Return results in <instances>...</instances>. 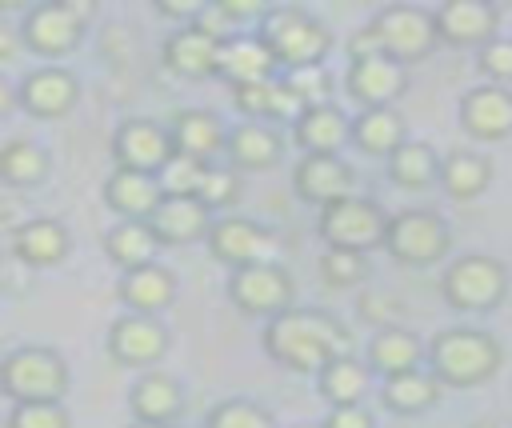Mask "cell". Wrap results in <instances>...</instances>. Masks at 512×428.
I'll return each mask as SVG.
<instances>
[{
	"mask_svg": "<svg viewBox=\"0 0 512 428\" xmlns=\"http://www.w3.org/2000/svg\"><path fill=\"white\" fill-rule=\"evenodd\" d=\"M228 300L256 320H276L280 312L296 308V276L284 264H252V268H236L228 272L224 284Z\"/></svg>",
	"mask_w": 512,
	"mask_h": 428,
	"instance_id": "obj_9",
	"label": "cell"
},
{
	"mask_svg": "<svg viewBox=\"0 0 512 428\" xmlns=\"http://www.w3.org/2000/svg\"><path fill=\"white\" fill-rule=\"evenodd\" d=\"M8 244L24 268H52L72 252V232L52 216H28L16 232H8Z\"/></svg>",
	"mask_w": 512,
	"mask_h": 428,
	"instance_id": "obj_21",
	"label": "cell"
},
{
	"mask_svg": "<svg viewBox=\"0 0 512 428\" xmlns=\"http://www.w3.org/2000/svg\"><path fill=\"white\" fill-rule=\"evenodd\" d=\"M256 32L264 36V44L272 48L280 72L292 68H312L324 64L328 48H332V32L320 16H312L300 4H272L268 16L256 24Z\"/></svg>",
	"mask_w": 512,
	"mask_h": 428,
	"instance_id": "obj_4",
	"label": "cell"
},
{
	"mask_svg": "<svg viewBox=\"0 0 512 428\" xmlns=\"http://www.w3.org/2000/svg\"><path fill=\"white\" fill-rule=\"evenodd\" d=\"M388 180L396 188H428V184H440V168H444V156L428 144V140H408L400 152H392L388 160Z\"/></svg>",
	"mask_w": 512,
	"mask_h": 428,
	"instance_id": "obj_36",
	"label": "cell"
},
{
	"mask_svg": "<svg viewBox=\"0 0 512 428\" xmlns=\"http://www.w3.org/2000/svg\"><path fill=\"white\" fill-rule=\"evenodd\" d=\"M128 408H132V420H148V424H176L180 412H184V388L176 376L168 372H144L132 392H128Z\"/></svg>",
	"mask_w": 512,
	"mask_h": 428,
	"instance_id": "obj_30",
	"label": "cell"
},
{
	"mask_svg": "<svg viewBox=\"0 0 512 428\" xmlns=\"http://www.w3.org/2000/svg\"><path fill=\"white\" fill-rule=\"evenodd\" d=\"M224 160L236 172H268V168H276L284 160V132L276 124L240 120V124H232Z\"/></svg>",
	"mask_w": 512,
	"mask_h": 428,
	"instance_id": "obj_24",
	"label": "cell"
},
{
	"mask_svg": "<svg viewBox=\"0 0 512 428\" xmlns=\"http://www.w3.org/2000/svg\"><path fill=\"white\" fill-rule=\"evenodd\" d=\"M440 48V28L436 12L420 4H384L372 12V20L352 32L348 40V60L364 56H392L400 64H420Z\"/></svg>",
	"mask_w": 512,
	"mask_h": 428,
	"instance_id": "obj_2",
	"label": "cell"
},
{
	"mask_svg": "<svg viewBox=\"0 0 512 428\" xmlns=\"http://www.w3.org/2000/svg\"><path fill=\"white\" fill-rule=\"evenodd\" d=\"M284 88L300 100V108H316V104H332V76L324 64H312V68H292V72H280Z\"/></svg>",
	"mask_w": 512,
	"mask_h": 428,
	"instance_id": "obj_40",
	"label": "cell"
},
{
	"mask_svg": "<svg viewBox=\"0 0 512 428\" xmlns=\"http://www.w3.org/2000/svg\"><path fill=\"white\" fill-rule=\"evenodd\" d=\"M128 428H176V424H148V420H132Z\"/></svg>",
	"mask_w": 512,
	"mask_h": 428,
	"instance_id": "obj_49",
	"label": "cell"
},
{
	"mask_svg": "<svg viewBox=\"0 0 512 428\" xmlns=\"http://www.w3.org/2000/svg\"><path fill=\"white\" fill-rule=\"evenodd\" d=\"M468 428H500L496 420H476V424H468Z\"/></svg>",
	"mask_w": 512,
	"mask_h": 428,
	"instance_id": "obj_50",
	"label": "cell"
},
{
	"mask_svg": "<svg viewBox=\"0 0 512 428\" xmlns=\"http://www.w3.org/2000/svg\"><path fill=\"white\" fill-rule=\"evenodd\" d=\"M196 200H204L212 212L232 208V204L240 200V172H236L228 160L208 164V172H204V184H200V196H196Z\"/></svg>",
	"mask_w": 512,
	"mask_h": 428,
	"instance_id": "obj_41",
	"label": "cell"
},
{
	"mask_svg": "<svg viewBox=\"0 0 512 428\" xmlns=\"http://www.w3.org/2000/svg\"><path fill=\"white\" fill-rule=\"evenodd\" d=\"M476 68L488 76V84H512V36H496L476 52Z\"/></svg>",
	"mask_w": 512,
	"mask_h": 428,
	"instance_id": "obj_44",
	"label": "cell"
},
{
	"mask_svg": "<svg viewBox=\"0 0 512 428\" xmlns=\"http://www.w3.org/2000/svg\"><path fill=\"white\" fill-rule=\"evenodd\" d=\"M272 76H280V64H276V56H272V48L264 44L260 32H232L224 40L220 80H228L232 88H240V84L272 80Z\"/></svg>",
	"mask_w": 512,
	"mask_h": 428,
	"instance_id": "obj_27",
	"label": "cell"
},
{
	"mask_svg": "<svg viewBox=\"0 0 512 428\" xmlns=\"http://www.w3.org/2000/svg\"><path fill=\"white\" fill-rule=\"evenodd\" d=\"M296 428H324V424H296Z\"/></svg>",
	"mask_w": 512,
	"mask_h": 428,
	"instance_id": "obj_51",
	"label": "cell"
},
{
	"mask_svg": "<svg viewBox=\"0 0 512 428\" xmlns=\"http://www.w3.org/2000/svg\"><path fill=\"white\" fill-rule=\"evenodd\" d=\"M292 192L304 204L328 208L344 196H356V172L344 156H300L292 168Z\"/></svg>",
	"mask_w": 512,
	"mask_h": 428,
	"instance_id": "obj_17",
	"label": "cell"
},
{
	"mask_svg": "<svg viewBox=\"0 0 512 428\" xmlns=\"http://www.w3.org/2000/svg\"><path fill=\"white\" fill-rule=\"evenodd\" d=\"M292 136L304 156H340L344 144H352V120L340 104H316L300 112Z\"/></svg>",
	"mask_w": 512,
	"mask_h": 428,
	"instance_id": "obj_25",
	"label": "cell"
},
{
	"mask_svg": "<svg viewBox=\"0 0 512 428\" xmlns=\"http://www.w3.org/2000/svg\"><path fill=\"white\" fill-rule=\"evenodd\" d=\"M404 92H408V64L392 56L348 60V96L360 108H396Z\"/></svg>",
	"mask_w": 512,
	"mask_h": 428,
	"instance_id": "obj_16",
	"label": "cell"
},
{
	"mask_svg": "<svg viewBox=\"0 0 512 428\" xmlns=\"http://www.w3.org/2000/svg\"><path fill=\"white\" fill-rule=\"evenodd\" d=\"M508 264L488 256V252H468L448 260L444 276H440V296L448 308L456 312H492L504 304L508 296Z\"/></svg>",
	"mask_w": 512,
	"mask_h": 428,
	"instance_id": "obj_6",
	"label": "cell"
},
{
	"mask_svg": "<svg viewBox=\"0 0 512 428\" xmlns=\"http://www.w3.org/2000/svg\"><path fill=\"white\" fill-rule=\"evenodd\" d=\"M388 212L372 196H344L316 212V236L324 248H348V252H372L388 240Z\"/></svg>",
	"mask_w": 512,
	"mask_h": 428,
	"instance_id": "obj_7",
	"label": "cell"
},
{
	"mask_svg": "<svg viewBox=\"0 0 512 428\" xmlns=\"http://www.w3.org/2000/svg\"><path fill=\"white\" fill-rule=\"evenodd\" d=\"M4 428H72L64 404H12Z\"/></svg>",
	"mask_w": 512,
	"mask_h": 428,
	"instance_id": "obj_43",
	"label": "cell"
},
{
	"mask_svg": "<svg viewBox=\"0 0 512 428\" xmlns=\"http://www.w3.org/2000/svg\"><path fill=\"white\" fill-rule=\"evenodd\" d=\"M48 168H52V160L36 140L12 136L0 144V180L8 188H32L48 176Z\"/></svg>",
	"mask_w": 512,
	"mask_h": 428,
	"instance_id": "obj_37",
	"label": "cell"
},
{
	"mask_svg": "<svg viewBox=\"0 0 512 428\" xmlns=\"http://www.w3.org/2000/svg\"><path fill=\"white\" fill-rule=\"evenodd\" d=\"M428 368L444 388H480L504 368V344L488 328L452 324L428 340Z\"/></svg>",
	"mask_w": 512,
	"mask_h": 428,
	"instance_id": "obj_3",
	"label": "cell"
},
{
	"mask_svg": "<svg viewBox=\"0 0 512 428\" xmlns=\"http://www.w3.org/2000/svg\"><path fill=\"white\" fill-rule=\"evenodd\" d=\"M204 428H276V416L248 396H232L212 404V412L204 416Z\"/></svg>",
	"mask_w": 512,
	"mask_h": 428,
	"instance_id": "obj_38",
	"label": "cell"
},
{
	"mask_svg": "<svg viewBox=\"0 0 512 428\" xmlns=\"http://www.w3.org/2000/svg\"><path fill=\"white\" fill-rule=\"evenodd\" d=\"M176 292H180V280L160 260L136 272H120V284H116V300L136 316H160L164 308L176 304Z\"/></svg>",
	"mask_w": 512,
	"mask_h": 428,
	"instance_id": "obj_22",
	"label": "cell"
},
{
	"mask_svg": "<svg viewBox=\"0 0 512 428\" xmlns=\"http://www.w3.org/2000/svg\"><path fill=\"white\" fill-rule=\"evenodd\" d=\"M260 344L272 364L300 376H320L332 360L352 356V332L344 328V320H336L324 308H300V304L268 320Z\"/></svg>",
	"mask_w": 512,
	"mask_h": 428,
	"instance_id": "obj_1",
	"label": "cell"
},
{
	"mask_svg": "<svg viewBox=\"0 0 512 428\" xmlns=\"http://www.w3.org/2000/svg\"><path fill=\"white\" fill-rule=\"evenodd\" d=\"M324 428H376V416L364 404H348V408H332L324 416Z\"/></svg>",
	"mask_w": 512,
	"mask_h": 428,
	"instance_id": "obj_46",
	"label": "cell"
},
{
	"mask_svg": "<svg viewBox=\"0 0 512 428\" xmlns=\"http://www.w3.org/2000/svg\"><path fill=\"white\" fill-rule=\"evenodd\" d=\"M372 264L368 252H348V248H324L320 256V280L328 288H360L368 280Z\"/></svg>",
	"mask_w": 512,
	"mask_h": 428,
	"instance_id": "obj_39",
	"label": "cell"
},
{
	"mask_svg": "<svg viewBox=\"0 0 512 428\" xmlns=\"http://www.w3.org/2000/svg\"><path fill=\"white\" fill-rule=\"evenodd\" d=\"M384 248L404 268H432L452 252V228L436 208H400L388 220Z\"/></svg>",
	"mask_w": 512,
	"mask_h": 428,
	"instance_id": "obj_8",
	"label": "cell"
},
{
	"mask_svg": "<svg viewBox=\"0 0 512 428\" xmlns=\"http://www.w3.org/2000/svg\"><path fill=\"white\" fill-rule=\"evenodd\" d=\"M12 56H16V40H12V32H0V60L12 64Z\"/></svg>",
	"mask_w": 512,
	"mask_h": 428,
	"instance_id": "obj_48",
	"label": "cell"
},
{
	"mask_svg": "<svg viewBox=\"0 0 512 428\" xmlns=\"http://www.w3.org/2000/svg\"><path fill=\"white\" fill-rule=\"evenodd\" d=\"M176 156V140L172 128L148 116H128L116 124L112 132V160L116 168H132V172H148L160 176V168Z\"/></svg>",
	"mask_w": 512,
	"mask_h": 428,
	"instance_id": "obj_12",
	"label": "cell"
},
{
	"mask_svg": "<svg viewBox=\"0 0 512 428\" xmlns=\"http://www.w3.org/2000/svg\"><path fill=\"white\" fill-rule=\"evenodd\" d=\"M368 388H372V368H368V360H356V356H340L316 376V396L328 400L332 408L364 404Z\"/></svg>",
	"mask_w": 512,
	"mask_h": 428,
	"instance_id": "obj_35",
	"label": "cell"
},
{
	"mask_svg": "<svg viewBox=\"0 0 512 428\" xmlns=\"http://www.w3.org/2000/svg\"><path fill=\"white\" fill-rule=\"evenodd\" d=\"M408 120L400 108H360L352 116V144L364 156H380L388 160L392 152H400L408 144Z\"/></svg>",
	"mask_w": 512,
	"mask_h": 428,
	"instance_id": "obj_31",
	"label": "cell"
},
{
	"mask_svg": "<svg viewBox=\"0 0 512 428\" xmlns=\"http://www.w3.org/2000/svg\"><path fill=\"white\" fill-rule=\"evenodd\" d=\"M460 128L472 140L496 144L512 136V88L504 84H476L460 96Z\"/></svg>",
	"mask_w": 512,
	"mask_h": 428,
	"instance_id": "obj_18",
	"label": "cell"
},
{
	"mask_svg": "<svg viewBox=\"0 0 512 428\" xmlns=\"http://www.w3.org/2000/svg\"><path fill=\"white\" fill-rule=\"evenodd\" d=\"M436 12V28H440V44L452 48H484L488 40H496L500 32V8L492 0H444Z\"/></svg>",
	"mask_w": 512,
	"mask_h": 428,
	"instance_id": "obj_15",
	"label": "cell"
},
{
	"mask_svg": "<svg viewBox=\"0 0 512 428\" xmlns=\"http://www.w3.org/2000/svg\"><path fill=\"white\" fill-rule=\"evenodd\" d=\"M160 248H164V244L156 240V232H152L148 220H120V224H112L108 236H104V252H108V260H112L120 272H136V268L156 264V252H160Z\"/></svg>",
	"mask_w": 512,
	"mask_h": 428,
	"instance_id": "obj_33",
	"label": "cell"
},
{
	"mask_svg": "<svg viewBox=\"0 0 512 428\" xmlns=\"http://www.w3.org/2000/svg\"><path fill=\"white\" fill-rule=\"evenodd\" d=\"M164 200L160 176L148 172H132V168H112L104 180V204L120 216V220H148Z\"/></svg>",
	"mask_w": 512,
	"mask_h": 428,
	"instance_id": "obj_28",
	"label": "cell"
},
{
	"mask_svg": "<svg viewBox=\"0 0 512 428\" xmlns=\"http://www.w3.org/2000/svg\"><path fill=\"white\" fill-rule=\"evenodd\" d=\"M204 172H208L204 160H192V156H180V152H176V156L160 168V188H164V196H200Z\"/></svg>",
	"mask_w": 512,
	"mask_h": 428,
	"instance_id": "obj_42",
	"label": "cell"
},
{
	"mask_svg": "<svg viewBox=\"0 0 512 428\" xmlns=\"http://www.w3.org/2000/svg\"><path fill=\"white\" fill-rule=\"evenodd\" d=\"M84 20L80 12L72 8V0H44V4H32L20 20V44L44 60H56V56H68L80 48L84 40Z\"/></svg>",
	"mask_w": 512,
	"mask_h": 428,
	"instance_id": "obj_11",
	"label": "cell"
},
{
	"mask_svg": "<svg viewBox=\"0 0 512 428\" xmlns=\"http://www.w3.org/2000/svg\"><path fill=\"white\" fill-rule=\"evenodd\" d=\"M440 396H444V384L436 380L432 368H412V372L388 376L380 384V400L396 416H424L440 404Z\"/></svg>",
	"mask_w": 512,
	"mask_h": 428,
	"instance_id": "obj_32",
	"label": "cell"
},
{
	"mask_svg": "<svg viewBox=\"0 0 512 428\" xmlns=\"http://www.w3.org/2000/svg\"><path fill=\"white\" fill-rule=\"evenodd\" d=\"M156 12L164 20H180L184 28V24H196V16L204 12V0H156Z\"/></svg>",
	"mask_w": 512,
	"mask_h": 428,
	"instance_id": "obj_47",
	"label": "cell"
},
{
	"mask_svg": "<svg viewBox=\"0 0 512 428\" xmlns=\"http://www.w3.org/2000/svg\"><path fill=\"white\" fill-rule=\"evenodd\" d=\"M76 100H80V80L60 64L32 68L16 84V104L36 120H60L76 108Z\"/></svg>",
	"mask_w": 512,
	"mask_h": 428,
	"instance_id": "obj_13",
	"label": "cell"
},
{
	"mask_svg": "<svg viewBox=\"0 0 512 428\" xmlns=\"http://www.w3.org/2000/svg\"><path fill=\"white\" fill-rule=\"evenodd\" d=\"M216 8L224 12V20L232 24V32L240 28V24H248V20H264L268 16V4H260V0H216Z\"/></svg>",
	"mask_w": 512,
	"mask_h": 428,
	"instance_id": "obj_45",
	"label": "cell"
},
{
	"mask_svg": "<svg viewBox=\"0 0 512 428\" xmlns=\"http://www.w3.org/2000/svg\"><path fill=\"white\" fill-rule=\"evenodd\" d=\"M488 184H492V160H488L484 152L456 148V152H448V156H444L440 188H444L452 200L468 204V200L484 196V192H488Z\"/></svg>",
	"mask_w": 512,
	"mask_h": 428,
	"instance_id": "obj_34",
	"label": "cell"
},
{
	"mask_svg": "<svg viewBox=\"0 0 512 428\" xmlns=\"http://www.w3.org/2000/svg\"><path fill=\"white\" fill-rule=\"evenodd\" d=\"M68 380V360L48 344L12 348L0 364V388L12 404H64Z\"/></svg>",
	"mask_w": 512,
	"mask_h": 428,
	"instance_id": "obj_5",
	"label": "cell"
},
{
	"mask_svg": "<svg viewBox=\"0 0 512 428\" xmlns=\"http://www.w3.org/2000/svg\"><path fill=\"white\" fill-rule=\"evenodd\" d=\"M208 252L212 260L236 268H252V264H280L284 256V240L276 228L244 220V216H220L208 232Z\"/></svg>",
	"mask_w": 512,
	"mask_h": 428,
	"instance_id": "obj_10",
	"label": "cell"
},
{
	"mask_svg": "<svg viewBox=\"0 0 512 428\" xmlns=\"http://www.w3.org/2000/svg\"><path fill=\"white\" fill-rule=\"evenodd\" d=\"M108 356L124 368H148L160 364V356L168 352V328L164 320L156 316H136V312H124L120 320H112L108 328Z\"/></svg>",
	"mask_w": 512,
	"mask_h": 428,
	"instance_id": "obj_14",
	"label": "cell"
},
{
	"mask_svg": "<svg viewBox=\"0 0 512 428\" xmlns=\"http://www.w3.org/2000/svg\"><path fill=\"white\" fill-rule=\"evenodd\" d=\"M368 368L376 376H400V372H412V368H424L428 364V344L404 328V324H388V328H376L372 340H368V352H364Z\"/></svg>",
	"mask_w": 512,
	"mask_h": 428,
	"instance_id": "obj_26",
	"label": "cell"
},
{
	"mask_svg": "<svg viewBox=\"0 0 512 428\" xmlns=\"http://www.w3.org/2000/svg\"><path fill=\"white\" fill-rule=\"evenodd\" d=\"M152 232L160 244L168 248H180V244H192V240H208L212 232V208L196 196H164L160 208L148 216Z\"/></svg>",
	"mask_w": 512,
	"mask_h": 428,
	"instance_id": "obj_23",
	"label": "cell"
},
{
	"mask_svg": "<svg viewBox=\"0 0 512 428\" xmlns=\"http://www.w3.org/2000/svg\"><path fill=\"white\" fill-rule=\"evenodd\" d=\"M168 128H172V140H176V152H180V156L216 164V160L228 152L232 128H228L212 108H180Z\"/></svg>",
	"mask_w": 512,
	"mask_h": 428,
	"instance_id": "obj_20",
	"label": "cell"
},
{
	"mask_svg": "<svg viewBox=\"0 0 512 428\" xmlns=\"http://www.w3.org/2000/svg\"><path fill=\"white\" fill-rule=\"evenodd\" d=\"M232 104H236V112L244 116V120H260V124H296L300 120V100L284 88V80L280 76H272V80H256V84H240V88H232Z\"/></svg>",
	"mask_w": 512,
	"mask_h": 428,
	"instance_id": "obj_29",
	"label": "cell"
},
{
	"mask_svg": "<svg viewBox=\"0 0 512 428\" xmlns=\"http://www.w3.org/2000/svg\"><path fill=\"white\" fill-rule=\"evenodd\" d=\"M220 52H224L220 36H212L196 24H184L164 40V68L184 80H212V76H220Z\"/></svg>",
	"mask_w": 512,
	"mask_h": 428,
	"instance_id": "obj_19",
	"label": "cell"
}]
</instances>
